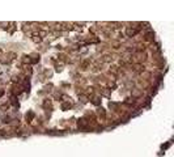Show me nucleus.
I'll return each mask as SVG.
<instances>
[{"label": "nucleus", "instance_id": "1", "mask_svg": "<svg viewBox=\"0 0 174 157\" xmlns=\"http://www.w3.org/2000/svg\"><path fill=\"white\" fill-rule=\"evenodd\" d=\"M147 59V55L144 52H135L134 56H132V60L136 62V64H141V62H144Z\"/></svg>", "mask_w": 174, "mask_h": 157}, {"label": "nucleus", "instance_id": "2", "mask_svg": "<svg viewBox=\"0 0 174 157\" xmlns=\"http://www.w3.org/2000/svg\"><path fill=\"white\" fill-rule=\"evenodd\" d=\"M131 96H132V98H140V97H143V89L135 88V89H132V92H131Z\"/></svg>", "mask_w": 174, "mask_h": 157}, {"label": "nucleus", "instance_id": "3", "mask_svg": "<svg viewBox=\"0 0 174 157\" xmlns=\"http://www.w3.org/2000/svg\"><path fill=\"white\" fill-rule=\"evenodd\" d=\"M132 69H134L136 73H144V72H145V65L144 64H135L134 67H132Z\"/></svg>", "mask_w": 174, "mask_h": 157}, {"label": "nucleus", "instance_id": "4", "mask_svg": "<svg viewBox=\"0 0 174 157\" xmlns=\"http://www.w3.org/2000/svg\"><path fill=\"white\" fill-rule=\"evenodd\" d=\"M137 33H139V30L135 29V28H127L126 29V35H127V37H135Z\"/></svg>", "mask_w": 174, "mask_h": 157}, {"label": "nucleus", "instance_id": "5", "mask_svg": "<svg viewBox=\"0 0 174 157\" xmlns=\"http://www.w3.org/2000/svg\"><path fill=\"white\" fill-rule=\"evenodd\" d=\"M77 126L80 127V128H88V120L85 119V118H81V119H79L77 122Z\"/></svg>", "mask_w": 174, "mask_h": 157}, {"label": "nucleus", "instance_id": "6", "mask_svg": "<svg viewBox=\"0 0 174 157\" xmlns=\"http://www.w3.org/2000/svg\"><path fill=\"white\" fill-rule=\"evenodd\" d=\"M111 60H113V56L109 55V54H105V55L101 56V62L102 63H109V62H111Z\"/></svg>", "mask_w": 174, "mask_h": 157}, {"label": "nucleus", "instance_id": "7", "mask_svg": "<svg viewBox=\"0 0 174 157\" xmlns=\"http://www.w3.org/2000/svg\"><path fill=\"white\" fill-rule=\"evenodd\" d=\"M122 62L126 64V63H131L132 62V55L131 54H124V56H123V59H121Z\"/></svg>", "mask_w": 174, "mask_h": 157}, {"label": "nucleus", "instance_id": "8", "mask_svg": "<svg viewBox=\"0 0 174 157\" xmlns=\"http://www.w3.org/2000/svg\"><path fill=\"white\" fill-rule=\"evenodd\" d=\"M89 64H90V60H84V62H81V65H80V68L83 69V71H85V69H88V67H89Z\"/></svg>", "mask_w": 174, "mask_h": 157}, {"label": "nucleus", "instance_id": "9", "mask_svg": "<svg viewBox=\"0 0 174 157\" xmlns=\"http://www.w3.org/2000/svg\"><path fill=\"white\" fill-rule=\"evenodd\" d=\"M121 46H122V43L119 42V41H113V42H111V47H113V49H115V50L121 49Z\"/></svg>", "mask_w": 174, "mask_h": 157}, {"label": "nucleus", "instance_id": "10", "mask_svg": "<svg viewBox=\"0 0 174 157\" xmlns=\"http://www.w3.org/2000/svg\"><path fill=\"white\" fill-rule=\"evenodd\" d=\"M145 51V45H143V43H140V45H137L136 47V52H144Z\"/></svg>", "mask_w": 174, "mask_h": 157}, {"label": "nucleus", "instance_id": "11", "mask_svg": "<svg viewBox=\"0 0 174 157\" xmlns=\"http://www.w3.org/2000/svg\"><path fill=\"white\" fill-rule=\"evenodd\" d=\"M144 39H145V41H153V33H152V31L147 33L145 35H144Z\"/></svg>", "mask_w": 174, "mask_h": 157}, {"label": "nucleus", "instance_id": "12", "mask_svg": "<svg viewBox=\"0 0 174 157\" xmlns=\"http://www.w3.org/2000/svg\"><path fill=\"white\" fill-rule=\"evenodd\" d=\"M124 105H127V106H132V105L135 104V101L132 98H126L124 100V102H123Z\"/></svg>", "mask_w": 174, "mask_h": 157}, {"label": "nucleus", "instance_id": "13", "mask_svg": "<svg viewBox=\"0 0 174 157\" xmlns=\"http://www.w3.org/2000/svg\"><path fill=\"white\" fill-rule=\"evenodd\" d=\"M79 100H80L83 104H85V102H88V96L87 94H80L79 96Z\"/></svg>", "mask_w": 174, "mask_h": 157}, {"label": "nucleus", "instance_id": "14", "mask_svg": "<svg viewBox=\"0 0 174 157\" xmlns=\"http://www.w3.org/2000/svg\"><path fill=\"white\" fill-rule=\"evenodd\" d=\"M71 106H72L71 102H63V104H62V109H63V110H67V109H69Z\"/></svg>", "mask_w": 174, "mask_h": 157}, {"label": "nucleus", "instance_id": "15", "mask_svg": "<svg viewBox=\"0 0 174 157\" xmlns=\"http://www.w3.org/2000/svg\"><path fill=\"white\" fill-rule=\"evenodd\" d=\"M98 114H99V117H102V118H105V117H106V113H105V110H103L102 108L98 109Z\"/></svg>", "mask_w": 174, "mask_h": 157}, {"label": "nucleus", "instance_id": "16", "mask_svg": "<svg viewBox=\"0 0 174 157\" xmlns=\"http://www.w3.org/2000/svg\"><path fill=\"white\" fill-rule=\"evenodd\" d=\"M92 102H93L94 105H99V98L98 97H94V98L92 100Z\"/></svg>", "mask_w": 174, "mask_h": 157}, {"label": "nucleus", "instance_id": "17", "mask_svg": "<svg viewBox=\"0 0 174 157\" xmlns=\"http://www.w3.org/2000/svg\"><path fill=\"white\" fill-rule=\"evenodd\" d=\"M47 106H49V108H50V106H51V102H50L49 100H46V101L43 102V108H47Z\"/></svg>", "mask_w": 174, "mask_h": 157}, {"label": "nucleus", "instance_id": "18", "mask_svg": "<svg viewBox=\"0 0 174 157\" xmlns=\"http://www.w3.org/2000/svg\"><path fill=\"white\" fill-rule=\"evenodd\" d=\"M33 117H34V114H33L31 111H30V113H29V114H26V119H29V122H30V119H31V118H33Z\"/></svg>", "mask_w": 174, "mask_h": 157}, {"label": "nucleus", "instance_id": "19", "mask_svg": "<svg viewBox=\"0 0 174 157\" xmlns=\"http://www.w3.org/2000/svg\"><path fill=\"white\" fill-rule=\"evenodd\" d=\"M8 108H9V102H4L1 105V109H8Z\"/></svg>", "mask_w": 174, "mask_h": 157}, {"label": "nucleus", "instance_id": "20", "mask_svg": "<svg viewBox=\"0 0 174 157\" xmlns=\"http://www.w3.org/2000/svg\"><path fill=\"white\" fill-rule=\"evenodd\" d=\"M102 93H103V96H109V94H110V90H109V89H106V88H103Z\"/></svg>", "mask_w": 174, "mask_h": 157}, {"label": "nucleus", "instance_id": "21", "mask_svg": "<svg viewBox=\"0 0 174 157\" xmlns=\"http://www.w3.org/2000/svg\"><path fill=\"white\" fill-rule=\"evenodd\" d=\"M3 96H4V90H3V89H0V98H1Z\"/></svg>", "mask_w": 174, "mask_h": 157}]
</instances>
